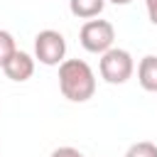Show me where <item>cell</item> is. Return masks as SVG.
I'll use <instances>...</instances> for the list:
<instances>
[{"label":"cell","mask_w":157,"mask_h":157,"mask_svg":"<svg viewBox=\"0 0 157 157\" xmlns=\"http://www.w3.org/2000/svg\"><path fill=\"white\" fill-rule=\"evenodd\" d=\"M108 2H113V5H130L132 0H108Z\"/></svg>","instance_id":"obj_12"},{"label":"cell","mask_w":157,"mask_h":157,"mask_svg":"<svg viewBox=\"0 0 157 157\" xmlns=\"http://www.w3.org/2000/svg\"><path fill=\"white\" fill-rule=\"evenodd\" d=\"M2 71H5V76H7L10 81H17V83L29 81L32 74H34V59H32L27 52H20V49H17V52L7 59V64L2 66Z\"/></svg>","instance_id":"obj_5"},{"label":"cell","mask_w":157,"mask_h":157,"mask_svg":"<svg viewBox=\"0 0 157 157\" xmlns=\"http://www.w3.org/2000/svg\"><path fill=\"white\" fill-rule=\"evenodd\" d=\"M17 52V44H15V37L7 32V29H0V69L7 64V59Z\"/></svg>","instance_id":"obj_8"},{"label":"cell","mask_w":157,"mask_h":157,"mask_svg":"<svg viewBox=\"0 0 157 157\" xmlns=\"http://www.w3.org/2000/svg\"><path fill=\"white\" fill-rule=\"evenodd\" d=\"M98 71H101V78H103L105 83L120 86V83H125V81L132 76V71H135L132 54H130L128 49L110 47L108 52H103V54H101Z\"/></svg>","instance_id":"obj_2"},{"label":"cell","mask_w":157,"mask_h":157,"mask_svg":"<svg viewBox=\"0 0 157 157\" xmlns=\"http://www.w3.org/2000/svg\"><path fill=\"white\" fill-rule=\"evenodd\" d=\"M66 56V39L56 29H42L34 37V59L44 66H59Z\"/></svg>","instance_id":"obj_4"},{"label":"cell","mask_w":157,"mask_h":157,"mask_svg":"<svg viewBox=\"0 0 157 157\" xmlns=\"http://www.w3.org/2000/svg\"><path fill=\"white\" fill-rule=\"evenodd\" d=\"M125 157H157V145L150 142V140H140V142H132L125 152Z\"/></svg>","instance_id":"obj_9"},{"label":"cell","mask_w":157,"mask_h":157,"mask_svg":"<svg viewBox=\"0 0 157 157\" xmlns=\"http://www.w3.org/2000/svg\"><path fill=\"white\" fill-rule=\"evenodd\" d=\"M59 88L71 103H86L96 93V74L83 59H64L59 64Z\"/></svg>","instance_id":"obj_1"},{"label":"cell","mask_w":157,"mask_h":157,"mask_svg":"<svg viewBox=\"0 0 157 157\" xmlns=\"http://www.w3.org/2000/svg\"><path fill=\"white\" fill-rule=\"evenodd\" d=\"M49 157H83V155H81L76 147H69V145H66V147H56Z\"/></svg>","instance_id":"obj_10"},{"label":"cell","mask_w":157,"mask_h":157,"mask_svg":"<svg viewBox=\"0 0 157 157\" xmlns=\"http://www.w3.org/2000/svg\"><path fill=\"white\" fill-rule=\"evenodd\" d=\"M145 7H147V17L152 25H157V0H145Z\"/></svg>","instance_id":"obj_11"},{"label":"cell","mask_w":157,"mask_h":157,"mask_svg":"<svg viewBox=\"0 0 157 157\" xmlns=\"http://www.w3.org/2000/svg\"><path fill=\"white\" fill-rule=\"evenodd\" d=\"M105 7V0H69V10L74 17H81V20H93L103 12Z\"/></svg>","instance_id":"obj_7"},{"label":"cell","mask_w":157,"mask_h":157,"mask_svg":"<svg viewBox=\"0 0 157 157\" xmlns=\"http://www.w3.org/2000/svg\"><path fill=\"white\" fill-rule=\"evenodd\" d=\"M78 42L91 54H103L115 42V27L108 20H88L78 32Z\"/></svg>","instance_id":"obj_3"},{"label":"cell","mask_w":157,"mask_h":157,"mask_svg":"<svg viewBox=\"0 0 157 157\" xmlns=\"http://www.w3.org/2000/svg\"><path fill=\"white\" fill-rule=\"evenodd\" d=\"M137 81L145 91L150 93H157V56L155 54H147L140 59L137 64Z\"/></svg>","instance_id":"obj_6"}]
</instances>
